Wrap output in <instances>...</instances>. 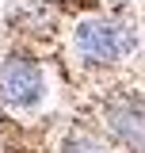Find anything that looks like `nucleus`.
<instances>
[{"mask_svg":"<svg viewBox=\"0 0 145 153\" xmlns=\"http://www.w3.org/2000/svg\"><path fill=\"white\" fill-rule=\"evenodd\" d=\"M145 50V27L122 8H88L65 27V57L80 76H115Z\"/></svg>","mask_w":145,"mask_h":153,"instance_id":"f257e3e1","label":"nucleus"},{"mask_svg":"<svg viewBox=\"0 0 145 153\" xmlns=\"http://www.w3.org/2000/svg\"><path fill=\"white\" fill-rule=\"evenodd\" d=\"M61 103L57 73L50 61H42L31 50L0 57V115L16 123H42Z\"/></svg>","mask_w":145,"mask_h":153,"instance_id":"f03ea898","label":"nucleus"},{"mask_svg":"<svg viewBox=\"0 0 145 153\" xmlns=\"http://www.w3.org/2000/svg\"><path fill=\"white\" fill-rule=\"evenodd\" d=\"M95 126L118 146V153H145V88L111 84L95 103Z\"/></svg>","mask_w":145,"mask_h":153,"instance_id":"7ed1b4c3","label":"nucleus"},{"mask_svg":"<svg viewBox=\"0 0 145 153\" xmlns=\"http://www.w3.org/2000/svg\"><path fill=\"white\" fill-rule=\"evenodd\" d=\"M12 23L19 27V35L50 38L61 27V8H57V0H19L12 12Z\"/></svg>","mask_w":145,"mask_h":153,"instance_id":"20e7f679","label":"nucleus"},{"mask_svg":"<svg viewBox=\"0 0 145 153\" xmlns=\"http://www.w3.org/2000/svg\"><path fill=\"white\" fill-rule=\"evenodd\" d=\"M50 153H118V146L92 123H69L65 130H57Z\"/></svg>","mask_w":145,"mask_h":153,"instance_id":"39448f33","label":"nucleus"}]
</instances>
